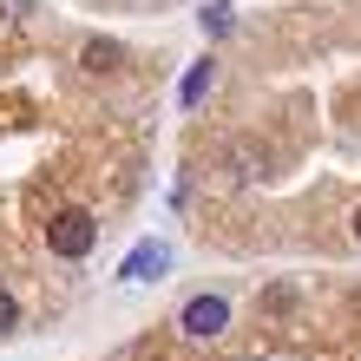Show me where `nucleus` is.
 Here are the masks:
<instances>
[{
    "label": "nucleus",
    "instance_id": "6e6552de",
    "mask_svg": "<svg viewBox=\"0 0 361 361\" xmlns=\"http://www.w3.org/2000/svg\"><path fill=\"white\" fill-rule=\"evenodd\" d=\"M13 13H27V0H0V20H13Z\"/></svg>",
    "mask_w": 361,
    "mask_h": 361
},
{
    "label": "nucleus",
    "instance_id": "39448f33",
    "mask_svg": "<svg viewBox=\"0 0 361 361\" xmlns=\"http://www.w3.org/2000/svg\"><path fill=\"white\" fill-rule=\"evenodd\" d=\"M118 39H86V73H118Z\"/></svg>",
    "mask_w": 361,
    "mask_h": 361
},
{
    "label": "nucleus",
    "instance_id": "1a4fd4ad",
    "mask_svg": "<svg viewBox=\"0 0 361 361\" xmlns=\"http://www.w3.org/2000/svg\"><path fill=\"white\" fill-rule=\"evenodd\" d=\"M348 230H355V243H361V204H355V217H348Z\"/></svg>",
    "mask_w": 361,
    "mask_h": 361
},
{
    "label": "nucleus",
    "instance_id": "f03ea898",
    "mask_svg": "<svg viewBox=\"0 0 361 361\" xmlns=\"http://www.w3.org/2000/svg\"><path fill=\"white\" fill-rule=\"evenodd\" d=\"M178 329L190 335V342H217V335L230 329V302L224 295H190L184 315H178Z\"/></svg>",
    "mask_w": 361,
    "mask_h": 361
},
{
    "label": "nucleus",
    "instance_id": "0eeeda50",
    "mask_svg": "<svg viewBox=\"0 0 361 361\" xmlns=\"http://www.w3.org/2000/svg\"><path fill=\"white\" fill-rule=\"evenodd\" d=\"M7 329H20V302H13L7 289H0V335H7Z\"/></svg>",
    "mask_w": 361,
    "mask_h": 361
},
{
    "label": "nucleus",
    "instance_id": "f257e3e1",
    "mask_svg": "<svg viewBox=\"0 0 361 361\" xmlns=\"http://www.w3.org/2000/svg\"><path fill=\"white\" fill-rule=\"evenodd\" d=\"M92 243H99V217H92V210H53V217H47V250H53V257L79 263Z\"/></svg>",
    "mask_w": 361,
    "mask_h": 361
},
{
    "label": "nucleus",
    "instance_id": "7ed1b4c3",
    "mask_svg": "<svg viewBox=\"0 0 361 361\" xmlns=\"http://www.w3.org/2000/svg\"><path fill=\"white\" fill-rule=\"evenodd\" d=\"M164 269H171V243H164V237H145L132 257L118 263V283H158Z\"/></svg>",
    "mask_w": 361,
    "mask_h": 361
},
{
    "label": "nucleus",
    "instance_id": "20e7f679",
    "mask_svg": "<svg viewBox=\"0 0 361 361\" xmlns=\"http://www.w3.org/2000/svg\"><path fill=\"white\" fill-rule=\"evenodd\" d=\"M210 79H217V59H197V66L184 73V86H178V105H184V112H190V105H197V99L210 92Z\"/></svg>",
    "mask_w": 361,
    "mask_h": 361
},
{
    "label": "nucleus",
    "instance_id": "423d86ee",
    "mask_svg": "<svg viewBox=\"0 0 361 361\" xmlns=\"http://www.w3.org/2000/svg\"><path fill=\"white\" fill-rule=\"evenodd\" d=\"M230 27H237V13H230L224 0H217V7H204V33H230Z\"/></svg>",
    "mask_w": 361,
    "mask_h": 361
}]
</instances>
